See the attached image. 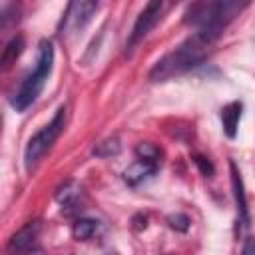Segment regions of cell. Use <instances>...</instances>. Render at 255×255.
I'll use <instances>...</instances> for the list:
<instances>
[{
  "instance_id": "cell-8",
  "label": "cell",
  "mask_w": 255,
  "mask_h": 255,
  "mask_svg": "<svg viewBox=\"0 0 255 255\" xmlns=\"http://www.w3.org/2000/svg\"><path fill=\"white\" fill-rule=\"evenodd\" d=\"M229 169H231V187H233L235 205H237V219L241 223V229H249L251 217H249V207H247V195H245V187H243V177H241L235 161H229Z\"/></svg>"
},
{
  "instance_id": "cell-10",
  "label": "cell",
  "mask_w": 255,
  "mask_h": 255,
  "mask_svg": "<svg viewBox=\"0 0 255 255\" xmlns=\"http://www.w3.org/2000/svg\"><path fill=\"white\" fill-rule=\"evenodd\" d=\"M241 110H243L241 102H229L227 106H223L221 122H223V129H225L227 137H235L237 126H239V120H241Z\"/></svg>"
},
{
  "instance_id": "cell-6",
  "label": "cell",
  "mask_w": 255,
  "mask_h": 255,
  "mask_svg": "<svg viewBox=\"0 0 255 255\" xmlns=\"http://www.w3.org/2000/svg\"><path fill=\"white\" fill-rule=\"evenodd\" d=\"M38 235H40V223L30 221L10 237L6 251L10 255H30L38 247Z\"/></svg>"
},
{
  "instance_id": "cell-5",
  "label": "cell",
  "mask_w": 255,
  "mask_h": 255,
  "mask_svg": "<svg viewBox=\"0 0 255 255\" xmlns=\"http://www.w3.org/2000/svg\"><path fill=\"white\" fill-rule=\"evenodd\" d=\"M163 8H165V4H163L161 0H153V2H147V4L143 6V10H141L139 16L135 18L133 28H131V32H129V38H128V44H126L128 50H131L133 46H137V44L151 32V28L159 22Z\"/></svg>"
},
{
  "instance_id": "cell-14",
  "label": "cell",
  "mask_w": 255,
  "mask_h": 255,
  "mask_svg": "<svg viewBox=\"0 0 255 255\" xmlns=\"http://www.w3.org/2000/svg\"><path fill=\"white\" fill-rule=\"evenodd\" d=\"M96 227H98V223L94 219H78L72 227V233L78 241H88L96 233Z\"/></svg>"
},
{
  "instance_id": "cell-15",
  "label": "cell",
  "mask_w": 255,
  "mask_h": 255,
  "mask_svg": "<svg viewBox=\"0 0 255 255\" xmlns=\"http://www.w3.org/2000/svg\"><path fill=\"white\" fill-rule=\"evenodd\" d=\"M135 155L137 159H145V161H153V163H159V157H161V151L149 143V141H141L135 145Z\"/></svg>"
},
{
  "instance_id": "cell-13",
  "label": "cell",
  "mask_w": 255,
  "mask_h": 255,
  "mask_svg": "<svg viewBox=\"0 0 255 255\" xmlns=\"http://www.w3.org/2000/svg\"><path fill=\"white\" fill-rule=\"evenodd\" d=\"M120 149H122L120 139H118V137H108V139L100 141V143L94 147L92 153H94L96 157H114V155L120 153Z\"/></svg>"
},
{
  "instance_id": "cell-7",
  "label": "cell",
  "mask_w": 255,
  "mask_h": 255,
  "mask_svg": "<svg viewBox=\"0 0 255 255\" xmlns=\"http://www.w3.org/2000/svg\"><path fill=\"white\" fill-rule=\"evenodd\" d=\"M98 10V2H70L68 10H66V18H64V26L70 28L72 32H82L86 28V24L92 20L94 12Z\"/></svg>"
},
{
  "instance_id": "cell-3",
  "label": "cell",
  "mask_w": 255,
  "mask_h": 255,
  "mask_svg": "<svg viewBox=\"0 0 255 255\" xmlns=\"http://www.w3.org/2000/svg\"><path fill=\"white\" fill-rule=\"evenodd\" d=\"M52 64H54V46H52V42L50 40H40L36 66L26 76V80L22 82V86L18 88V92L12 98V106L18 112H24L26 108H30L38 100V96L42 94V90L46 86V80L50 78Z\"/></svg>"
},
{
  "instance_id": "cell-9",
  "label": "cell",
  "mask_w": 255,
  "mask_h": 255,
  "mask_svg": "<svg viewBox=\"0 0 255 255\" xmlns=\"http://www.w3.org/2000/svg\"><path fill=\"white\" fill-rule=\"evenodd\" d=\"M159 163H153V161H145V159H135L131 165H128V169L124 171V179L129 183V185H137L141 181H145L147 177H151L155 171H157Z\"/></svg>"
},
{
  "instance_id": "cell-17",
  "label": "cell",
  "mask_w": 255,
  "mask_h": 255,
  "mask_svg": "<svg viewBox=\"0 0 255 255\" xmlns=\"http://www.w3.org/2000/svg\"><path fill=\"white\" fill-rule=\"evenodd\" d=\"M195 163L199 165V169H201V173L205 175V177H209L211 173H213V165L205 159V157H201V155H195Z\"/></svg>"
},
{
  "instance_id": "cell-11",
  "label": "cell",
  "mask_w": 255,
  "mask_h": 255,
  "mask_svg": "<svg viewBox=\"0 0 255 255\" xmlns=\"http://www.w3.org/2000/svg\"><path fill=\"white\" fill-rule=\"evenodd\" d=\"M80 191H82V189H80V185H78L76 181H66L64 185L58 187V191H56V199H58L60 205L68 207V205H74V203L78 201Z\"/></svg>"
},
{
  "instance_id": "cell-18",
  "label": "cell",
  "mask_w": 255,
  "mask_h": 255,
  "mask_svg": "<svg viewBox=\"0 0 255 255\" xmlns=\"http://www.w3.org/2000/svg\"><path fill=\"white\" fill-rule=\"evenodd\" d=\"M243 255H255V237H249L245 247H243Z\"/></svg>"
},
{
  "instance_id": "cell-2",
  "label": "cell",
  "mask_w": 255,
  "mask_h": 255,
  "mask_svg": "<svg viewBox=\"0 0 255 255\" xmlns=\"http://www.w3.org/2000/svg\"><path fill=\"white\" fill-rule=\"evenodd\" d=\"M245 4L235 0H217V2H195L185 10L183 22L193 26L197 34L215 42L225 26L241 12Z\"/></svg>"
},
{
  "instance_id": "cell-4",
  "label": "cell",
  "mask_w": 255,
  "mask_h": 255,
  "mask_svg": "<svg viewBox=\"0 0 255 255\" xmlns=\"http://www.w3.org/2000/svg\"><path fill=\"white\" fill-rule=\"evenodd\" d=\"M64 124H66V106L58 108L56 116L52 118L50 124H46L42 129H38L26 143V149H24V165L26 169L30 171L32 167H36V163L42 159V155L52 147V143L58 139V135L62 133L64 129Z\"/></svg>"
},
{
  "instance_id": "cell-16",
  "label": "cell",
  "mask_w": 255,
  "mask_h": 255,
  "mask_svg": "<svg viewBox=\"0 0 255 255\" xmlns=\"http://www.w3.org/2000/svg\"><path fill=\"white\" fill-rule=\"evenodd\" d=\"M167 223H169V227L175 229V231H187V227H189V217L183 215V213H171V215L167 217Z\"/></svg>"
},
{
  "instance_id": "cell-1",
  "label": "cell",
  "mask_w": 255,
  "mask_h": 255,
  "mask_svg": "<svg viewBox=\"0 0 255 255\" xmlns=\"http://www.w3.org/2000/svg\"><path fill=\"white\" fill-rule=\"evenodd\" d=\"M211 44H213L211 40L193 32V36L183 40L175 50L167 52L163 58H159L153 64V68L149 70V80L165 82V80H171L175 76H181V74L197 68L207 58Z\"/></svg>"
},
{
  "instance_id": "cell-12",
  "label": "cell",
  "mask_w": 255,
  "mask_h": 255,
  "mask_svg": "<svg viewBox=\"0 0 255 255\" xmlns=\"http://www.w3.org/2000/svg\"><path fill=\"white\" fill-rule=\"evenodd\" d=\"M22 50H24V38H22V36H14V38L6 44L4 52H2V66L8 68L10 62H14V60L22 54Z\"/></svg>"
}]
</instances>
